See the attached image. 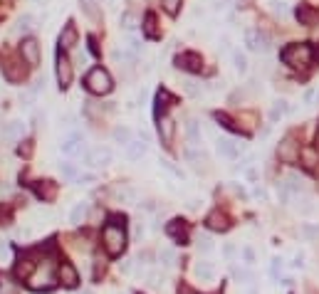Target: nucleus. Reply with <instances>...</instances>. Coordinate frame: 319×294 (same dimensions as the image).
Segmentation results:
<instances>
[{
  "instance_id": "f257e3e1",
  "label": "nucleus",
  "mask_w": 319,
  "mask_h": 294,
  "mask_svg": "<svg viewBox=\"0 0 319 294\" xmlns=\"http://www.w3.org/2000/svg\"><path fill=\"white\" fill-rule=\"evenodd\" d=\"M280 59L292 70H307L314 59V50L307 42H292L280 52Z\"/></svg>"
},
{
  "instance_id": "f03ea898",
  "label": "nucleus",
  "mask_w": 319,
  "mask_h": 294,
  "mask_svg": "<svg viewBox=\"0 0 319 294\" xmlns=\"http://www.w3.org/2000/svg\"><path fill=\"white\" fill-rule=\"evenodd\" d=\"M102 245H104V250L109 252L111 257H119V255L126 250V233H124V227H122V225L109 223L104 230H102Z\"/></svg>"
},
{
  "instance_id": "7ed1b4c3",
  "label": "nucleus",
  "mask_w": 319,
  "mask_h": 294,
  "mask_svg": "<svg viewBox=\"0 0 319 294\" xmlns=\"http://www.w3.org/2000/svg\"><path fill=\"white\" fill-rule=\"evenodd\" d=\"M84 87H87L92 94H109L114 82H111V74L107 70L94 67V70L87 72V77H84Z\"/></svg>"
},
{
  "instance_id": "20e7f679",
  "label": "nucleus",
  "mask_w": 319,
  "mask_h": 294,
  "mask_svg": "<svg viewBox=\"0 0 319 294\" xmlns=\"http://www.w3.org/2000/svg\"><path fill=\"white\" fill-rule=\"evenodd\" d=\"M55 269L50 262H45V267H37V272H32V277L28 280L30 289L35 292H42V289H52L55 287Z\"/></svg>"
},
{
  "instance_id": "39448f33",
  "label": "nucleus",
  "mask_w": 319,
  "mask_h": 294,
  "mask_svg": "<svg viewBox=\"0 0 319 294\" xmlns=\"http://www.w3.org/2000/svg\"><path fill=\"white\" fill-rule=\"evenodd\" d=\"M300 143L294 141V136H285L282 143L277 146V158L282 163H297L300 161Z\"/></svg>"
},
{
  "instance_id": "423d86ee",
  "label": "nucleus",
  "mask_w": 319,
  "mask_h": 294,
  "mask_svg": "<svg viewBox=\"0 0 319 294\" xmlns=\"http://www.w3.org/2000/svg\"><path fill=\"white\" fill-rule=\"evenodd\" d=\"M176 67L183 72H201L203 70V57L198 55V52H181V55H176Z\"/></svg>"
},
{
  "instance_id": "0eeeda50",
  "label": "nucleus",
  "mask_w": 319,
  "mask_h": 294,
  "mask_svg": "<svg viewBox=\"0 0 319 294\" xmlns=\"http://www.w3.org/2000/svg\"><path fill=\"white\" fill-rule=\"evenodd\" d=\"M59 151L65 156H70V158H74V156H82L84 154V139L79 136V134H67L65 139L59 141ZM87 156V154H84Z\"/></svg>"
},
{
  "instance_id": "6e6552de",
  "label": "nucleus",
  "mask_w": 319,
  "mask_h": 294,
  "mask_svg": "<svg viewBox=\"0 0 319 294\" xmlns=\"http://www.w3.org/2000/svg\"><path fill=\"white\" fill-rule=\"evenodd\" d=\"M245 45H248V50H252V52H267L270 50V37L265 32H260V30L250 28V30H245Z\"/></svg>"
},
{
  "instance_id": "1a4fd4ad",
  "label": "nucleus",
  "mask_w": 319,
  "mask_h": 294,
  "mask_svg": "<svg viewBox=\"0 0 319 294\" xmlns=\"http://www.w3.org/2000/svg\"><path fill=\"white\" fill-rule=\"evenodd\" d=\"M57 82H59V89H67L72 82V62L70 57L65 55L62 50H59V55H57Z\"/></svg>"
},
{
  "instance_id": "9d476101",
  "label": "nucleus",
  "mask_w": 319,
  "mask_h": 294,
  "mask_svg": "<svg viewBox=\"0 0 319 294\" xmlns=\"http://www.w3.org/2000/svg\"><path fill=\"white\" fill-rule=\"evenodd\" d=\"M20 55H23V62H25V65L37 67V65H40V45H37V40L28 37V40L20 42Z\"/></svg>"
},
{
  "instance_id": "9b49d317",
  "label": "nucleus",
  "mask_w": 319,
  "mask_h": 294,
  "mask_svg": "<svg viewBox=\"0 0 319 294\" xmlns=\"http://www.w3.org/2000/svg\"><path fill=\"white\" fill-rule=\"evenodd\" d=\"M87 163L92 168H107L111 163V149H107V146H97V149H92V151H87Z\"/></svg>"
},
{
  "instance_id": "f8f14e48",
  "label": "nucleus",
  "mask_w": 319,
  "mask_h": 294,
  "mask_svg": "<svg viewBox=\"0 0 319 294\" xmlns=\"http://www.w3.org/2000/svg\"><path fill=\"white\" fill-rule=\"evenodd\" d=\"M23 136H25V121L23 119H13L3 126V141L15 143V141H23Z\"/></svg>"
},
{
  "instance_id": "ddd939ff",
  "label": "nucleus",
  "mask_w": 319,
  "mask_h": 294,
  "mask_svg": "<svg viewBox=\"0 0 319 294\" xmlns=\"http://www.w3.org/2000/svg\"><path fill=\"white\" fill-rule=\"evenodd\" d=\"M294 17H297V23L305 25V28H314V25H319V13L312 8V5H297Z\"/></svg>"
},
{
  "instance_id": "4468645a",
  "label": "nucleus",
  "mask_w": 319,
  "mask_h": 294,
  "mask_svg": "<svg viewBox=\"0 0 319 294\" xmlns=\"http://www.w3.org/2000/svg\"><path fill=\"white\" fill-rule=\"evenodd\" d=\"M57 280L62 282L65 287L74 289V287L79 284V272L74 269V265H70V262H62V265H59V269H57Z\"/></svg>"
},
{
  "instance_id": "2eb2a0df",
  "label": "nucleus",
  "mask_w": 319,
  "mask_h": 294,
  "mask_svg": "<svg viewBox=\"0 0 319 294\" xmlns=\"http://www.w3.org/2000/svg\"><path fill=\"white\" fill-rule=\"evenodd\" d=\"M158 136H161V143L164 146H171L173 143V136H176V121L171 116H161L158 119Z\"/></svg>"
},
{
  "instance_id": "dca6fc26",
  "label": "nucleus",
  "mask_w": 319,
  "mask_h": 294,
  "mask_svg": "<svg viewBox=\"0 0 319 294\" xmlns=\"http://www.w3.org/2000/svg\"><path fill=\"white\" fill-rule=\"evenodd\" d=\"M3 74H5V79L10 84H17V82H23V77H25V67L17 59H8L3 65Z\"/></svg>"
},
{
  "instance_id": "f3484780",
  "label": "nucleus",
  "mask_w": 319,
  "mask_h": 294,
  "mask_svg": "<svg viewBox=\"0 0 319 294\" xmlns=\"http://www.w3.org/2000/svg\"><path fill=\"white\" fill-rule=\"evenodd\" d=\"M206 225H208L210 230H215V233H225L230 227V218L223 210H213L208 218H206Z\"/></svg>"
},
{
  "instance_id": "a211bd4d",
  "label": "nucleus",
  "mask_w": 319,
  "mask_h": 294,
  "mask_svg": "<svg viewBox=\"0 0 319 294\" xmlns=\"http://www.w3.org/2000/svg\"><path fill=\"white\" fill-rule=\"evenodd\" d=\"M215 149H218V154H221L223 158H228V161H235L237 154H240V149H237L235 141L225 139V136H221V139L215 141Z\"/></svg>"
},
{
  "instance_id": "6ab92c4d",
  "label": "nucleus",
  "mask_w": 319,
  "mask_h": 294,
  "mask_svg": "<svg viewBox=\"0 0 319 294\" xmlns=\"http://www.w3.org/2000/svg\"><path fill=\"white\" fill-rule=\"evenodd\" d=\"M166 233H168V238H173L176 242H181V245H186V240H188V227H186V223L178 220V218L166 225Z\"/></svg>"
},
{
  "instance_id": "aec40b11",
  "label": "nucleus",
  "mask_w": 319,
  "mask_h": 294,
  "mask_svg": "<svg viewBox=\"0 0 319 294\" xmlns=\"http://www.w3.org/2000/svg\"><path fill=\"white\" fill-rule=\"evenodd\" d=\"M146 151H149L146 139H134L126 146V158H129V161H141V158L146 156Z\"/></svg>"
},
{
  "instance_id": "412c9836",
  "label": "nucleus",
  "mask_w": 319,
  "mask_h": 294,
  "mask_svg": "<svg viewBox=\"0 0 319 294\" xmlns=\"http://www.w3.org/2000/svg\"><path fill=\"white\" fill-rule=\"evenodd\" d=\"M193 275L201 282H213L215 280V267H213V262H208V260H201V262H195Z\"/></svg>"
},
{
  "instance_id": "4be33fe9",
  "label": "nucleus",
  "mask_w": 319,
  "mask_h": 294,
  "mask_svg": "<svg viewBox=\"0 0 319 294\" xmlns=\"http://www.w3.org/2000/svg\"><path fill=\"white\" fill-rule=\"evenodd\" d=\"M79 40V35H77V28H74V23H67V28L62 30V35H59V47L62 50H72L74 45Z\"/></svg>"
},
{
  "instance_id": "5701e85b",
  "label": "nucleus",
  "mask_w": 319,
  "mask_h": 294,
  "mask_svg": "<svg viewBox=\"0 0 319 294\" xmlns=\"http://www.w3.org/2000/svg\"><path fill=\"white\" fill-rule=\"evenodd\" d=\"M35 193H37V198H42V200H55L57 196V183L52 181H37L35 183Z\"/></svg>"
},
{
  "instance_id": "b1692460",
  "label": "nucleus",
  "mask_w": 319,
  "mask_h": 294,
  "mask_svg": "<svg viewBox=\"0 0 319 294\" xmlns=\"http://www.w3.org/2000/svg\"><path fill=\"white\" fill-rule=\"evenodd\" d=\"M35 269H37V265L32 262V257L28 255V257H23V260L15 265V277H20V280H30Z\"/></svg>"
},
{
  "instance_id": "393cba45",
  "label": "nucleus",
  "mask_w": 319,
  "mask_h": 294,
  "mask_svg": "<svg viewBox=\"0 0 319 294\" xmlns=\"http://www.w3.org/2000/svg\"><path fill=\"white\" fill-rule=\"evenodd\" d=\"M280 183H282L285 188H290V191L294 193V196L305 191V178H302L300 173H294V171H292V173H287V176H285V178H282Z\"/></svg>"
},
{
  "instance_id": "a878e982",
  "label": "nucleus",
  "mask_w": 319,
  "mask_h": 294,
  "mask_svg": "<svg viewBox=\"0 0 319 294\" xmlns=\"http://www.w3.org/2000/svg\"><path fill=\"white\" fill-rule=\"evenodd\" d=\"M186 136H188V141H191V146H201V126H198V119H188L186 121Z\"/></svg>"
},
{
  "instance_id": "bb28decb",
  "label": "nucleus",
  "mask_w": 319,
  "mask_h": 294,
  "mask_svg": "<svg viewBox=\"0 0 319 294\" xmlns=\"http://www.w3.org/2000/svg\"><path fill=\"white\" fill-rule=\"evenodd\" d=\"M87 213H89V203H77L74 208L70 210V223L72 225H82L87 220Z\"/></svg>"
},
{
  "instance_id": "cd10ccee",
  "label": "nucleus",
  "mask_w": 319,
  "mask_h": 294,
  "mask_svg": "<svg viewBox=\"0 0 319 294\" xmlns=\"http://www.w3.org/2000/svg\"><path fill=\"white\" fill-rule=\"evenodd\" d=\"M173 101H176V99L171 97L166 89H161V92L156 94V119H161V116H164V112H166V107H171Z\"/></svg>"
},
{
  "instance_id": "c85d7f7f",
  "label": "nucleus",
  "mask_w": 319,
  "mask_h": 294,
  "mask_svg": "<svg viewBox=\"0 0 319 294\" xmlns=\"http://www.w3.org/2000/svg\"><path fill=\"white\" fill-rule=\"evenodd\" d=\"M300 158H302V163H305L307 168H314L319 163V151L312 149V146H305V149L300 151Z\"/></svg>"
},
{
  "instance_id": "c756f323",
  "label": "nucleus",
  "mask_w": 319,
  "mask_h": 294,
  "mask_svg": "<svg viewBox=\"0 0 319 294\" xmlns=\"http://www.w3.org/2000/svg\"><path fill=\"white\" fill-rule=\"evenodd\" d=\"M144 35H146V37H151V40H156V37L161 35L158 28H156V15H153V13L144 15Z\"/></svg>"
},
{
  "instance_id": "7c9ffc66",
  "label": "nucleus",
  "mask_w": 319,
  "mask_h": 294,
  "mask_svg": "<svg viewBox=\"0 0 319 294\" xmlns=\"http://www.w3.org/2000/svg\"><path fill=\"white\" fill-rule=\"evenodd\" d=\"M111 139L116 141V143H122V146H129V143L134 141V136H131V131H129L126 126H116V129L111 131Z\"/></svg>"
},
{
  "instance_id": "2f4dec72",
  "label": "nucleus",
  "mask_w": 319,
  "mask_h": 294,
  "mask_svg": "<svg viewBox=\"0 0 319 294\" xmlns=\"http://www.w3.org/2000/svg\"><path fill=\"white\" fill-rule=\"evenodd\" d=\"M0 294H20V287L13 277L8 275H0Z\"/></svg>"
},
{
  "instance_id": "473e14b6",
  "label": "nucleus",
  "mask_w": 319,
  "mask_h": 294,
  "mask_svg": "<svg viewBox=\"0 0 319 294\" xmlns=\"http://www.w3.org/2000/svg\"><path fill=\"white\" fill-rule=\"evenodd\" d=\"M59 173H62V178H67V181H77V178H79V168L74 166L72 161H62V163H59Z\"/></svg>"
},
{
  "instance_id": "72a5a7b5",
  "label": "nucleus",
  "mask_w": 319,
  "mask_h": 294,
  "mask_svg": "<svg viewBox=\"0 0 319 294\" xmlns=\"http://www.w3.org/2000/svg\"><path fill=\"white\" fill-rule=\"evenodd\" d=\"M285 114H287V101H285V99H277V101L272 104V109H270V121L277 124Z\"/></svg>"
},
{
  "instance_id": "f704fd0d",
  "label": "nucleus",
  "mask_w": 319,
  "mask_h": 294,
  "mask_svg": "<svg viewBox=\"0 0 319 294\" xmlns=\"http://www.w3.org/2000/svg\"><path fill=\"white\" fill-rule=\"evenodd\" d=\"M32 28H35V15H30V13L20 15L17 23H15V32H30Z\"/></svg>"
},
{
  "instance_id": "c9c22d12",
  "label": "nucleus",
  "mask_w": 319,
  "mask_h": 294,
  "mask_svg": "<svg viewBox=\"0 0 319 294\" xmlns=\"http://www.w3.org/2000/svg\"><path fill=\"white\" fill-rule=\"evenodd\" d=\"M183 92L188 94V97H193V99H198L201 94H203V84L201 82H195V79H183Z\"/></svg>"
},
{
  "instance_id": "e433bc0d",
  "label": "nucleus",
  "mask_w": 319,
  "mask_h": 294,
  "mask_svg": "<svg viewBox=\"0 0 319 294\" xmlns=\"http://www.w3.org/2000/svg\"><path fill=\"white\" fill-rule=\"evenodd\" d=\"M119 25H122L126 32H134V30L139 28V20H136V15L131 13V10H126V13L122 15V20H119Z\"/></svg>"
},
{
  "instance_id": "4c0bfd02",
  "label": "nucleus",
  "mask_w": 319,
  "mask_h": 294,
  "mask_svg": "<svg viewBox=\"0 0 319 294\" xmlns=\"http://www.w3.org/2000/svg\"><path fill=\"white\" fill-rule=\"evenodd\" d=\"M158 262L164 267H173L176 265V250L173 247H161V252H158Z\"/></svg>"
},
{
  "instance_id": "58836bf2",
  "label": "nucleus",
  "mask_w": 319,
  "mask_h": 294,
  "mask_svg": "<svg viewBox=\"0 0 319 294\" xmlns=\"http://www.w3.org/2000/svg\"><path fill=\"white\" fill-rule=\"evenodd\" d=\"M233 67H235L237 74H245V72H248V57L243 55L240 50L233 52Z\"/></svg>"
},
{
  "instance_id": "ea45409f",
  "label": "nucleus",
  "mask_w": 319,
  "mask_h": 294,
  "mask_svg": "<svg viewBox=\"0 0 319 294\" xmlns=\"http://www.w3.org/2000/svg\"><path fill=\"white\" fill-rule=\"evenodd\" d=\"M186 161H188V163H191V166H201V163H203V161H206V156H203V151H195L193 146H191V149H186Z\"/></svg>"
},
{
  "instance_id": "a19ab883",
  "label": "nucleus",
  "mask_w": 319,
  "mask_h": 294,
  "mask_svg": "<svg viewBox=\"0 0 319 294\" xmlns=\"http://www.w3.org/2000/svg\"><path fill=\"white\" fill-rule=\"evenodd\" d=\"M122 47H124L126 52H131V55H139L141 42H139V37H134V35H126L124 42H122Z\"/></svg>"
},
{
  "instance_id": "79ce46f5",
  "label": "nucleus",
  "mask_w": 319,
  "mask_h": 294,
  "mask_svg": "<svg viewBox=\"0 0 319 294\" xmlns=\"http://www.w3.org/2000/svg\"><path fill=\"white\" fill-rule=\"evenodd\" d=\"M195 245H198V250L203 252V255L213 252V240H210L208 235H198V238H195Z\"/></svg>"
},
{
  "instance_id": "37998d69",
  "label": "nucleus",
  "mask_w": 319,
  "mask_h": 294,
  "mask_svg": "<svg viewBox=\"0 0 319 294\" xmlns=\"http://www.w3.org/2000/svg\"><path fill=\"white\" fill-rule=\"evenodd\" d=\"M181 3L183 0H161V5H164V10H166L171 17H176L178 15V10H181Z\"/></svg>"
},
{
  "instance_id": "c03bdc74",
  "label": "nucleus",
  "mask_w": 319,
  "mask_h": 294,
  "mask_svg": "<svg viewBox=\"0 0 319 294\" xmlns=\"http://www.w3.org/2000/svg\"><path fill=\"white\" fill-rule=\"evenodd\" d=\"M215 119H218L223 126H228V129H233V131H240V126H237L235 121H233V119L228 116V114H215Z\"/></svg>"
},
{
  "instance_id": "a18cd8bd",
  "label": "nucleus",
  "mask_w": 319,
  "mask_h": 294,
  "mask_svg": "<svg viewBox=\"0 0 319 294\" xmlns=\"http://www.w3.org/2000/svg\"><path fill=\"white\" fill-rule=\"evenodd\" d=\"M270 8H272V13H277V15H287V3H282V0H270Z\"/></svg>"
},
{
  "instance_id": "49530a36",
  "label": "nucleus",
  "mask_w": 319,
  "mask_h": 294,
  "mask_svg": "<svg viewBox=\"0 0 319 294\" xmlns=\"http://www.w3.org/2000/svg\"><path fill=\"white\" fill-rule=\"evenodd\" d=\"M32 149H35L32 141H23V143L17 146V154L23 156V158H30V156H32Z\"/></svg>"
},
{
  "instance_id": "de8ad7c7",
  "label": "nucleus",
  "mask_w": 319,
  "mask_h": 294,
  "mask_svg": "<svg viewBox=\"0 0 319 294\" xmlns=\"http://www.w3.org/2000/svg\"><path fill=\"white\" fill-rule=\"evenodd\" d=\"M233 277H235L237 282H248V280H252V275H250L248 269H233Z\"/></svg>"
},
{
  "instance_id": "09e8293b",
  "label": "nucleus",
  "mask_w": 319,
  "mask_h": 294,
  "mask_svg": "<svg viewBox=\"0 0 319 294\" xmlns=\"http://www.w3.org/2000/svg\"><path fill=\"white\" fill-rule=\"evenodd\" d=\"M97 181V176H94V173H79V178H77V183H79V185H89V183H94Z\"/></svg>"
},
{
  "instance_id": "8fccbe9b",
  "label": "nucleus",
  "mask_w": 319,
  "mask_h": 294,
  "mask_svg": "<svg viewBox=\"0 0 319 294\" xmlns=\"http://www.w3.org/2000/svg\"><path fill=\"white\" fill-rule=\"evenodd\" d=\"M302 233H305V238H317L319 235V227H312V225H305V227H302Z\"/></svg>"
},
{
  "instance_id": "3c124183",
  "label": "nucleus",
  "mask_w": 319,
  "mask_h": 294,
  "mask_svg": "<svg viewBox=\"0 0 319 294\" xmlns=\"http://www.w3.org/2000/svg\"><path fill=\"white\" fill-rule=\"evenodd\" d=\"M243 257H245V265H252V262H255V252H252V247H243Z\"/></svg>"
},
{
  "instance_id": "603ef678",
  "label": "nucleus",
  "mask_w": 319,
  "mask_h": 294,
  "mask_svg": "<svg viewBox=\"0 0 319 294\" xmlns=\"http://www.w3.org/2000/svg\"><path fill=\"white\" fill-rule=\"evenodd\" d=\"M280 272H282V260L275 257V260H272V277H277Z\"/></svg>"
},
{
  "instance_id": "864d4df0",
  "label": "nucleus",
  "mask_w": 319,
  "mask_h": 294,
  "mask_svg": "<svg viewBox=\"0 0 319 294\" xmlns=\"http://www.w3.org/2000/svg\"><path fill=\"white\" fill-rule=\"evenodd\" d=\"M5 257H8V245H5V242L0 240V262H3Z\"/></svg>"
},
{
  "instance_id": "5fc2aeb1",
  "label": "nucleus",
  "mask_w": 319,
  "mask_h": 294,
  "mask_svg": "<svg viewBox=\"0 0 319 294\" xmlns=\"http://www.w3.org/2000/svg\"><path fill=\"white\" fill-rule=\"evenodd\" d=\"M223 252H225V257H233L235 247H233V245H225V247H223Z\"/></svg>"
},
{
  "instance_id": "6e6d98bb",
  "label": "nucleus",
  "mask_w": 319,
  "mask_h": 294,
  "mask_svg": "<svg viewBox=\"0 0 319 294\" xmlns=\"http://www.w3.org/2000/svg\"><path fill=\"white\" fill-rule=\"evenodd\" d=\"M122 272H131V260H124V262H122Z\"/></svg>"
},
{
  "instance_id": "4d7b16f0",
  "label": "nucleus",
  "mask_w": 319,
  "mask_h": 294,
  "mask_svg": "<svg viewBox=\"0 0 319 294\" xmlns=\"http://www.w3.org/2000/svg\"><path fill=\"white\" fill-rule=\"evenodd\" d=\"M302 265H305V262H302V255H297V257L292 260V267H302Z\"/></svg>"
},
{
  "instance_id": "13d9d810",
  "label": "nucleus",
  "mask_w": 319,
  "mask_h": 294,
  "mask_svg": "<svg viewBox=\"0 0 319 294\" xmlns=\"http://www.w3.org/2000/svg\"><path fill=\"white\" fill-rule=\"evenodd\" d=\"M317 151H319V129H317Z\"/></svg>"
},
{
  "instance_id": "bf43d9fd",
  "label": "nucleus",
  "mask_w": 319,
  "mask_h": 294,
  "mask_svg": "<svg viewBox=\"0 0 319 294\" xmlns=\"http://www.w3.org/2000/svg\"><path fill=\"white\" fill-rule=\"evenodd\" d=\"M92 3H97V5H102V3H104V0H92Z\"/></svg>"
},
{
  "instance_id": "052dcab7",
  "label": "nucleus",
  "mask_w": 319,
  "mask_h": 294,
  "mask_svg": "<svg viewBox=\"0 0 319 294\" xmlns=\"http://www.w3.org/2000/svg\"><path fill=\"white\" fill-rule=\"evenodd\" d=\"M79 294H92V292H79Z\"/></svg>"
}]
</instances>
